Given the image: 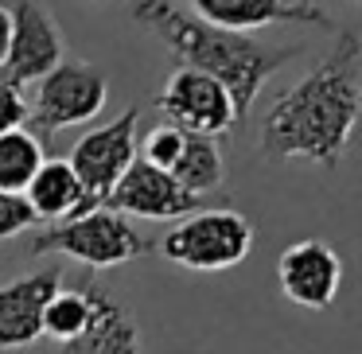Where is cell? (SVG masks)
<instances>
[{"instance_id": "obj_1", "label": "cell", "mask_w": 362, "mask_h": 354, "mask_svg": "<svg viewBox=\"0 0 362 354\" xmlns=\"http://www.w3.org/2000/svg\"><path fill=\"white\" fill-rule=\"evenodd\" d=\"M362 121V40L358 32H335V47L265 110L257 148L265 160H308L315 167H339Z\"/></svg>"}, {"instance_id": "obj_2", "label": "cell", "mask_w": 362, "mask_h": 354, "mask_svg": "<svg viewBox=\"0 0 362 354\" xmlns=\"http://www.w3.org/2000/svg\"><path fill=\"white\" fill-rule=\"evenodd\" d=\"M133 20L148 28L187 71H199L206 78L222 82L226 94L234 98L238 121L253 110L261 86L281 71L284 63L300 55V47H269L242 32H226L206 20H199L191 8L175 0H136Z\"/></svg>"}, {"instance_id": "obj_3", "label": "cell", "mask_w": 362, "mask_h": 354, "mask_svg": "<svg viewBox=\"0 0 362 354\" xmlns=\"http://www.w3.org/2000/svg\"><path fill=\"white\" fill-rule=\"evenodd\" d=\"M152 249V237L136 234V226L117 211H94L78 214V218H66L47 226L43 234H35L28 242V253H59V257H71L86 269H113L136 261Z\"/></svg>"}, {"instance_id": "obj_4", "label": "cell", "mask_w": 362, "mask_h": 354, "mask_svg": "<svg viewBox=\"0 0 362 354\" xmlns=\"http://www.w3.org/2000/svg\"><path fill=\"white\" fill-rule=\"evenodd\" d=\"M105 102H110V78L102 66L86 59H63L55 71L35 82L28 98V125L47 144L63 129L94 121L105 110Z\"/></svg>"}, {"instance_id": "obj_5", "label": "cell", "mask_w": 362, "mask_h": 354, "mask_svg": "<svg viewBox=\"0 0 362 354\" xmlns=\"http://www.w3.org/2000/svg\"><path fill=\"white\" fill-rule=\"evenodd\" d=\"M253 249V226L245 214L214 206V211H195L180 218L164 237L160 253L172 265L191 269V273H222L250 257Z\"/></svg>"}, {"instance_id": "obj_6", "label": "cell", "mask_w": 362, "mask_h": 354, "mask_svg": "<svg viewBox=\"0 0 362 354\" xmlns=\"http://www.w3.org/2000/svg\"><path fill=\"white\" fill-rule=\"evenodd\" d=\"M136 121H141V110L129 105L121 117L105 121L102 129H90L86 136H78L71 156H66V164L74 167L78 183L86 187V195L94 199L98 206H102L105 195L121 183V175L133 167V160H136Z\"/></svg>"}, {"instance_id": "obj_7", "label": "cell", "mask_w": 362, "mask_h": 354, "mask_svg": "<svg viewBox=\"0 0 362 354\" xmlns=\"http://www.w3.org/2000/svg\"><path fill=\"white\" fill-rule=\"evenodd\" d=\"M156 110L164 113L168 125L195 136H214V141L238 125V110L226 86L199 71H187V66H180L164 82V90L156 94Z\"/></svg>"}, {"instance_id": "obj_8", "label": "cell", "mask_w": 362, "mask_h": 354, "mask_svg": "<svg viewBox=\"0 0 362 354\" xmlns=\"http://www.w3.org/2000/svg\"><path fill=\"white\" fill-rule=\"evenodd\" d=\"M66 59L63 28L51 16L43 0H16L12 8V47L4 59V82L12 86H35L43 74H51Z\"/></svg>"}, {"instance_id": "obj_9", "label": "cell", "mask_w": 362, "mask_h": 354, "mask_svg": "<svg viewBox=\"0 0 362 354\" xmlns=\"http://www.w3.org/2000/svg\"><path fill=\"white\" fill-rule=\"evenodd\" d=\"M276 284L296 307L327 312L339 296V284H343V261L327 242L304 237L276 257Z\"/></svg>"}, {"instance_id": "obj_10", "label": "cell", "mask_w": 362, "mask_h": 354, "mask_svg": "<svg viewBox=\"0 0 362 354\" xmlns=\"http://www.w3.org/2000/svg\"><path fill=\"white\" fill-rule=\"evenodd\" d=\"M105 211H117L125 218H187V214L203 211V199L183 191L172 179V172L144 164L141 156L133 160L121 183L105 195Z\"/></svg>"}, {"instance_id": "obj_11", "label": "cell", "mask_w": 362, "mask_h": 354, "mask_svg": "<svg viewBox=\"0 0 362 354\" xmlns=\"http://www.w3.org/2000/svg\"><path fill=\"white\" fill-rule=\"evenodd\" d=\"M63 288V265H43L0 284V350H28L43 338V307Z\"/></svg>"}, {"instance_id": "obj_12", "label": "cell", "mask_w": 362, "mask_h": 354, "mask_svg": "<svg viewBox=\"0 0 362 354\" xmlns=\"http://www.w3.org/2000/svg\"><path fill=\"white\" fill-rule=\"evenodd\" d=\"M187 8L206 24L242 35L276 24H312L323 32H335L327 12L320 4H304V0H187Z\"/></svg>"}, {"instance_id": "obj_13", "label": "cell", "mask_w": 362, "mask_h": 354, "mask_svg": "<svg viewBox=\"0 0 362 354\" xmlns=\"http://www.w3.org/2000/svg\"><path fill=\"white\" fill-rule=\"evenodd\" d=\"M59 354H141V327L129 307L94 288V319L78 338L59 346Z\"/></svg>"}, {"instance_id": "obj_14", "label": "cell", "mask_w": 362, "mask_h": 354, "mask_svg": "<svg viewBox=\"0 0 362 354\" xmlns=\"http://www.w3.org/2000/svg\"><path fill=\"white\" fill-rule=\"evenodd\" d=\"M24 199L35 211V218H55V222L78 218V214H86L98 206L94 199L86 195V187L78 183V175H74V167L66 164V160H43L35 179L28 183Z\"/></svg>"}, {"instance_id": "obj_15", "label": "cell", "mask_w": 362, "mask_h": 354, "mask_svg": "<svg viewBox=\"0 0 362 354\" xmlns=\"http://www.w3.org/2000/svg\"><path fill=\"white\" fill-rule=\"evenodd\" d=\"M172 179L180 183L183 191H191V195H211V191L222 187V179H226V160H222V148L214 136H195L187 133L183 136V152L180 160L172 164Z\"/></svg>"}, {"instance_id": "obj_16", "label": "cell", "mask_w": 362, "mask_h": 354, "mask_svg": "<svg viewBox=\"0 0 362 354\" xmlns=\"http://www.w3.org/2000/svg\"><path fill=\"white\" fill-rule=\"evenodd\" d=\"M47 152L43 141L32 129H16V133L0 136V191L4 195H24L28 183L35 179V172L43 167Z\"/></svg>"}, {"instance_id": "obj_17", "label": "cell", "mask_w": 362, "mask_h": 354, "mask_svg": "<svg viewBox=\"0 0 362 354\" xmlns=\"http://www.w3.org/2000/svg\"><path fill=\"white\" fill-rule=\"evenodd\" d=\"M90 319H94V284H78V288L63 284L43 307V335L63 346L78 338L90 327Z\"/></svg>"}, {"instance_id": "obj_18", "label": "cell", "mask_w": 362, "mask_h": 354, "mask_svg": "<svg viewBox=\"0 0 362 354\" xmlns=\"http://www.w3.org/2000/svg\"><path fill=\"white\" fill-rule=\"evenodd\" d=\"M183 129H175V125H156V129H148V136L141 141V160L144 164H152V167H164V172H172V164L180 160V152H183Z\"/></svg>"}, {"instance_id": "obj_19", "label": "cell", "mask_w": 362, "mask_h": 354, "mask_svg": "<svg viewBox=\"0 0 362 354\" xmlns=\"http://www.w3.org/2000/svg\"><path fill=\"white\" fill-rule=\"evenodd\" d=\"M35 222L40 218H35V211L28 206L24 195H4V191H0V242H8V237L32 230Z\"/></svg>"}, {"instance_id": "obj_20", "label": "cell", "mask_w": 362, "mask_h": 354, "mask_svg": "<svg viewBox=\"0 0 362 354\" xmlns=\"http://www.w3.org/2000/svg\"><path fill=\"white\" fill-rule=\"evenodd\" d=\"M28 125V94L0 78V136Z\"/></svg>"}, {"instance_id": "obj_21", "label": "cell", "mask_w": 362, "mask_h": 354, "mask_svg": "<svg viewBox=\"0 0 362 354\" xmlns=\"http://www.w3.org/2000/svg\"><path fill=\"white\" fill-rule=\"evenodd\" d=\"M8 47H12V8L0 4V66L8 59Z\"/></svg>"}, {"instance_id": "obj_22", "label": "cell", "mask_w": 362, "mask_h": 354, "mask_svg": "<svg viewBox=\"0 0 362 354\" xmlns=\"http://www.w3.org/2000/svg\"><path fill=\"white\" fill-rule=\"evenodd\" d=\"M304 4H315V0H304Z\"/></svg>"}, {"instance_id": "obj_23", "label": "cell", "mask_w": 362, "mask_h": 354, "mask_svg": "<svg viewBox=\"0 0 362 354\" xmlns=\"http://www.w3.org/2000/svg\"><path fill=\"white\" fill-rule=\"evenodd\" d=\"M358 4H362V0H358Z\"/></svg>"}]
</instances>
